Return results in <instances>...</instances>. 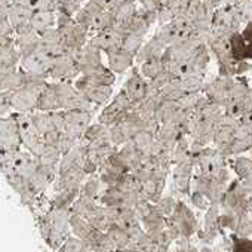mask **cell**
Returning <instances> with one entry per match:
<instances>
[{
	"instance_id": "obj_1",
	"label": "cell",
	"mask_w": 252,
	"mask_h": 252,
	"mask_svg": "<svg viewBox=\"0 0 252 252\" xmlns=\"http://www.w3.org/2000/svg\"><path fill=\"white\" fill-rule=\"evenodd\" d=\"M48 79L33 77L18 89L11 91L12 108L15 113H33L37 110V102L42 91L48 85Z\"/></svg>"
},
{
	"instance_id": "obj_2",
	"label": "cell",
	"mask_w": 252,
	"mask_h": 252,
	"mask_svg": "<svg viewBox=\"0 0 252 252\" xmlns=\"http://www.w3.org/2000/svg\"><path fill=\"white\" fill-rule=\"evenodd\" d=\"M15 114H17V120H18V129H20L23 147L26 150L32 152L34 156H37L43 150L46 143L43 141V137L40 135V132L36 128L32 113H15Z\"/></svg>"
},
{
	"instance_id": "obj_3",
	"label": "cell",
	"mask_w": 252,
	"mask_h": 252,
	"mask_svg": "<svg viewBox=\"0 0 252 252\" xmlns=\"http://www.w3.org/2000/svg\"><path fill=\"white\" fill-rule=\"evenodd\" d=\"M132 107H134V104L131 102L128 95L125 94V91L120 88V91L113 95L110 102H107L104 105V108L101 110V113L98 114V122H101L107 126L117 125L125 119V116L129 113V110Z\"/></svg>"
},
{
	"instance_id": "obj_4",
	"label": "cell",
	"mask_w": 252,
	"mask_h": 252,
	"mask_svg": "<svg viewBox=\"0 0 252 252\" xmlns=\"http://www.w3.org/2000/svg\"><path fill=\"white\" fill-rule=\"evenodd\" d=\"M23 149L17 114L11 113L0 117V156L14 153Z\"/></svg>"
},
{
	"instance_id": "obj_5",
	"label": "cell",
	"mask_w": 252,
	"mask_h": 252,
	"mask_svg": "<svg viewBox=\"0 0 252 252\" xmlns=\"http://www.w3.org/2000/svg\"><path fill=\"white\" fill-rule=\"evenodd\" d=\"M52 61H54V57H51L42 46H39L37 49H34L33 52L21 57V61H20V67L34 76V77H40V79H48L49 76V70L52 67ZM49 80V79H48Z\"/></svg>"
},
{
	"instance_id": "obj_6",
	"label": "cell",
	"mask_w": 252,
	"mask_h": 252,
	"mask_svg": "<svg viewBox=\"0 0 252 252\" xmlns=\"http://www.w3.org/2000/svg\"><path fill=\"white\" fill-rule=\"evenodd\" d=\"M94 111L86 110H64V134L82 141L86 129L92 123Z\"/></svg>"
},
{
	"instance_id": "obj_7",
	"label": "cell",
	"mask_w": 252,
	"mask_h": 252,
	"mask_svg": "<svg viewBox=\"0 0 252 252\" xmlns=\"http://www.w3.org/2000/svg\"><path fill=\"white\" fill-rule=\"evenodd\" d=\"M79 76L80 67L74 57L70 54H63L54 58L48 79L52 82H74Z\"/></svg>"
},
{
	"instance_id": "obj_8",
	"label": "cell",
	"mask_w": 252,
	"mask_h": 252,
	"mask_svg": "<svg viewBox=\"0 0 252 252\" xmlns=\"http://www.w3.org/2000/svg\"><path fill=\"white\" fill-rule=\"evenodd\" d=\"M122 89L125 91L126 95H128L131 102L134 105H137L149 95V92L152 91V86H150V80H147L141 74L140 68L135 65V67L131 68V74L128 76V79H126V82L123 83Z\"/></svg>"
},
{
	"instance_id": "obj_9",
	"label": "cell",
	"mask_w": 252,
	"mask_h": 252,
	"mask_svg": "<svg viewBox=\"0 0 252 252\" xmlns=\"http://www.w3.org/2000/svg\"><path fill=\"white\" fill-rule=\"evenodd\" d=\"M74 86L98 108L101 105H105L107 102H110V99L114 95V89L113 86H107V85H92V83H86L82 82L80 79H76Z\"/></svg>"
},
{
	"instance_id": "obj_10",
	"label": "cell",
	"mask_w": 252,
	"mask_h": 252,
	"mask_svg": "<svg viewBox=\"0 0 252 252\" xmlns=\"http://www.w3.org/2000/svg\"><path fill=\"white\" fill-rule=\"evenodd\" d=\"M123 37H125V34L119 29L111 27L108 30H104V32L92 34L89 37V43L94 45L95 48H98L101 52H104L107 55V54L114 52V51L122 48Z\"/></svg>"
},
{
	"instance_id": "obj_11",
	"label": "cell",
	"mask_w": 252,
	"mask_h": 252,
	"mask_svg": "<svg viewBox=\"0 0 252 252\" xmlns=\"http://www.w3.org/2000/svg\"><path fill=\"white\" fill-rule=\"evenodd\" d=\"M71 57H74V60L77 61V64L80 67V74L82 73L94 71V70H96V68L104 65V63H102V52L98 48H95L94 45H91L89 42L83 48L76 51Z\"/></svg>"
},
{
	"instance_id": "obj_12",
	"label": "cell",
	"mask_w": 252,
	"mask_h": 252,
	"mask_svg": "<svg viewBox=\"0 0 252 252\" xmlns=\"http://www.w3.org/2000/svg\"><path fill=\"white\" fill-rule=\"evenodd\" d=\"M33 14H34L33 8L23 6V5H18V3H12V6L9 9V21L15 29V34L33 29L32 27Z\"/></svg>"
},
{
	"instance_id": "obj_13",
	"label": "cell",
	"mask_w": 252,
	"mask_h": 252,
	"mask_svg": "<svg viewBox=\"0 0 252 252\" xmlns=\"http://www.w3.org/2000/svg\"><path fill=\"white\" fill-rule=\"evenodd\" d=\"M40 46L54 58L65 54L64 39H63V34L60 33V30L57 27L49 29L40 34Z\"/></svg>"
},
{
	"instance_id": "obj_14",
	"label": "cell",
	"mask_w": 252,
	"mask_h": 252,
	"mask_svg": "<svg viewBox=\"0 0 252 252\" xmlns=\"http://www.w3.org/2000/svg\"><path fill=\"white\" fill-rule=\"evenodd\" d=\"M107 65L116 74H123L135 65V57L120 48L114 52L107 54Z\"/></svg>"
},
{
	"instance_id": "obj_15",
	"label": "cell",
	"mask_w": 252,
	"mask_h": 252,
	"mask_svg": "<svg viewBox=\"0 0 252 252\" xmlns=\"http://www.w3.org/2000/svg\"><path fill=\"white\" fill-rule=\"evenodd\" d=\"M21 54L15 43L0 46V73H12L20 67Z\"/></svg>"
},
{
	"instance_id": "obj_16",
	"label": "cell",
	"mask_w": 252,
	"mask_h": 252,
	"mask_svg": "<svg viewBox=\"0 0 252 252\" xmlns=\"http://www.w3.org/2000/svg\"><path fill=\"white\" fill-rule=\"evenodd\" d=\"M15 46L20 51L21 57H24L40 46V34L34 29L26 30L23 33H17L15 34Z\"/></svg>"
},
{
	"instance_id": "obj_17",
	"label": "cell",
	"mask_w": 252,
	"mask_h": 252,
	"mask_svg": "<svg viewBox=\"0 0 252 252\" xmlns=\"http://www.w3.org/2000/svg\"><path fill=\"white\" fill-rule=\"evenodd\" d=\"M166 46L155 36H152L149 40L144 42V45L141 46V49L138 51V54L135 55V65L150 60V58H158L162 57L165 52Z\"/></svg>"
},
{
	"instance_id": "obj_18",
	"label": "cell",
	"mask_w": 252,
	"mask_h": 252,
	"mask_svg": "<svg viewBox=\"0 0 252 252\" xmlns=\"http://www.w3.org/2000/svg\"><path fill=\"white\" fill-rule=\"evenodd\" d=\"M102 12H104V9H102L98 3H95L94 0H88V2L79 9V12L74 15V20H76L77 24L83 26V27L88 29L89 33H91V27H92L95 18H96L98 15H101Z\"/></svg>"
},
{
	"instance_id": "obj_19",
	"label": "cell",
	"mask_w": 252,
	"mask_h": 252,
	"mask_svg": "<svg viewBox=\"0 0 252 252\" xmlns=\"http://www.w3.org/2000/svg\"><path fill=\"white\" fill-rule=\"evenodd\" d=\"M183 107L180 104V101H174V99H162L156 114H155V119L162 125V123H166V122H171L172 119H175L177 116H180L183 113Z\"/></svg>"
},
{
	"instance_id": "obj_20",
	"label": "cell",
	"mask_w": 252,
	"mask_h": 252,
	"mask_svg": "<svg viewBox=\"0 0 252 252\" xmlns=\"http://www.w3.org/2000/svg\"><path fill=\"white\" fill-rule=\"evenodd\" d=\"M32 27L42 34L43 32L57 27V12L54 11H34L32 17Z\"/></svg>"
},
{
	"instance_id": "obj_21",
	"label": "cell",
	"mask_w": 252,
	"mask_h": 252,
	"mask_svg": "<svg viewBox=\"0 0 252 252\" xmlns=\"http://www.w3.org/2000/svg\"><path fill=\"white\" fill-rule=\"evenodd\" d=\"M32 116H33V122L36 125V128H37V131L40 132L42 137H45L49 132L58 131L57 126H55V122H54L52 111H40V110H36V111L32 113Z\"/></svg>"
},
{
	"instance_id": "obj_22",
	"label": "cell",
	"mask_w": 252,
	"mask_h": 252,
	"mask_svg": "<svg viewBox=\"0 0 252 252\" xmlns=\"http://www.w3.org/2000/svg\"><path fill=\"white\" fill-rule=\"evenodd\" d=\"M138 9V2H126L119 5L111 14L114 17V26H123L128 23L137 12Z\"/></svg>"
},
{
	"instance_id": "obj_23",
	"label": "cell",
	"mask_w": 252,
	"mask_h": 252,
	"mask_svg": "<svg viewBox=\"0 0 252 252\" xmlns=\"http://www.w3.org/2000/svg\"><path fill=\"white\" fill-rule=\"evenodd\" d=\"M39 163L40 165H46V166H57L60 165L61 162V158H63V153L60 152V149L57 146H51V144H46L43 147V150L36 156Z\"/></svg>"
},
{
	"instance_id": "obj_24",
	"label": "cell",
	"mask_w": 252,
	"mask_h": 252,
	"mask_svg": "<svg viewBox=\"0 0 252 252\" xmlns=\"http://www.w3.org/2000/svg\"><path fill=\"white\" fill-rule=\"evenodd\" d=\"M135 147L144 155V156H149L152 155V150H153V146L156 143V135L153 132H149V131H141L138 132L132 140H131Z\"/></svg>"
},
{
	"instance_id": "obj_25",
	"label": "cell",
	"mask_w": 252,
	"mask_h": 252,
	"mask_svg": "<svg viewBox=\"0 0 252 252\" xmlns=\"http://www.w3.org/2000/svg\"><path fill=\"white\" fill-rule=\"evenodd\" d=\"M141 71V74L147 79V80H153L162 70H163V63H162V57L158 58H150L141 64L137 65Z\"/></svg>"
},
{
	"instance_id": "obj_26",
	"label": "cell",
	"mask_w": 252,
	"mask_h": 252,
	"mask_svg": "<svg viewBox=\"0 0 252 252\" xmlns=\"http://www.w3.org/2000/svg\"><path fill=\"white\" fill-rule=\"evenodd\" d=\"M146 42V36L140 34V33H128L125 34L123 40H122V49H125L126 52L132 54L134 57L138 54V51L141 49V46Z\"/></svg>"
},
{
	"instance_id": "obj_27",
	"label": "cell",
	"mask_w": 252,
	"mask_h": 252,
	"mask_svg": "<svg viewBox=\"0 0 252 252\" xmlns=\"http://www.w3.org/2000/svg\"><path fill=\"white\" fill-rule=\"evenodd\" d=\"M160 94H162V98H163V99H174V101H178V99H181L187 92L184 91L180 77H175L174 80H171L166 86H163V88L160 89Z\"/></svg>"
},
{
	"instance_id": "obj_28",
	"label": "cell",
	"mask_w": 252,
	"mask_h": 252,
	"mask_svg": "<svg viewBox=\"0 0 252 252\" xmlns=\"http://www.w3.org/2000/svg\"><path fill=\"white\" fill-rule=\"evenodd\" d=\"M181 85L187 94H202L205 88V77L202 76H187V77H180Z\"/></svg>"
},
{
	"instance_id": "obj_29",
	"label": "cell",
	"mask_w": 252,
	"mask_h": 252,
	"mask_svg": "<svg viewBox=\"0 0 252 252\" xmlns=\"http://www.w3.org/2000/svg\"><path fill=\"white\" fill-rule=\"evenodd\" d=\"M240 34L245 43V60H252V23H246Z\"/></svg>"
},
{
	"instance_id": "obj_30",
	"label": "cell",
	"mask_w": 252,
	"mask_h": 252,
	"mask_svg": "<svg viewBox=\"0 0 252 252\" xmlns=\"http://www.w3.org/2000/svg\"><path fill=\"white\" fill-rule=\"evenodd\" d=\"M14 113L11 91H0V117H5Z\"/></svg>"
},
{
	"instance_id": "obj_31",
	"label": "cell",
	"mask_w": 252,
	"mask_h": 252,
	"mask_svg": "<svg viewBox=\"0 0 252 252\" xmlns=\"http://www.w3.org/2000/svg\"><path fill=\"white\" fill-rule=\"evenodd\" d=\"M175 79V76L169 71V70H166V68H163L153 80H150V85L155 88V89H158V91H160L163 86H166L171 80H174Z\"/></svg>"
},
{
	"instance_id": "obj_32",
	"label": "cell",
	"mask_w": 252,
	"mask_h": 252,
	"mask_svg": "<svg viewBox=\"0 0 252 252\" xmlns=\"http://www.w3.org/2000/svg\"><path fill=\"white\" fill-rule=\"evenodd\" d=\"M200 95L202 94H186L181 99H178L183 110L187 111V113H194V110L197 107V102L200 99Z\"/></svg>"
},
{
	"instance_id": "obj_33",
	"label": "cell",
	"mask_w": 252,
	"mask_h": 252,
	"mask_svg": "<svg viewBox=\"0 0 252 252\" xmlns=\"http://www.w3.org/2000/svg\"><path fill=\"white\" fill-rule=\"evenodd\" d=\"M156 12H158V26H163V24H168V23L175 20L174 11L171 8H168L166 5H163V3L158 8Z\"/></svg>"
},
{
	"instance_id": "obj_34",
	"label": "cell",
	"mask_w": 252,
	"mask_h": 252,
	"mask_svg": "<svg viewBox=\"0 0 252 252\" xmlns=\"http://www.w3.org/2000/svg\"><path fill=\"white\" fill-rule=\"evenodd\" d=\"M110 134H111V141H113V144L116 147H120L125 143H128V138H126V135H125V132L122 129V126L119 123L110 126Z\"/></svg>"
},
{
	"instance_id": "obj_35",
	"label": "cell",
	"mask_w": 252,
	"mask_h": 252,
	"mask_svg": "<svg viewBox=\"0 0 252 252\" xmlns=\"http://www.w3.org/2000/svg\"><path fill=\"white\" fill-rule=\"evenodd\" d=\"M80 141H77V140H74V138H71L70 135H67V134H61V137H60V141H58V144H57V147L60 149V152L63 153V155H65L67 152H70L74 146H77Z\"/></svg>"
},
{
	"instance_id": "obj_36",
	"label": "cell",
	"mask_w": 252,
	"mask_h": 252,
	"mask_svg": "<svg viewBox=\"0 0 252 252\" xmlns=\"http://www.w3.org/2000/svg\"><path fill=\"white\" fill-rule=\"evenodd\" d=\"M34 11H54L57 12V3L55 0H36L33 5Z\"/></svg>"
},
{
	"instance_id": "obj_37",
	"label": "cell",
	"mask_w": 252,
	"mask_h": 252,
	"mask_svg": "<svg viewBox=\"0 0 252 252\" xmlns=\"http://www.w3.org/2000/svg\"><path fill=\"white\" fill-rule=\"evenodd\" d=\"M140 6L149 9V11H158V8L163 3V0H137Z\"/></svg>"
},
{
	"instance_id": "obj_38",
	"label": "cell",
	"mask_w": 252,
	"mask_h": 252,
	"mask_svg": "<svg viewBox=\"0 0 252 252\" xmlns=\"http://www.w3.org/2000/svg\"><path fill=\"white\" fill-rule=\"evenodd\" d=\"M36 0H14V3H18V5H23V6H29V8H33Z\"/></svg>"
},
{
	"instance_id": "obj_39",
	"label": "cell",
	"mask_w": 252,
	"mask_h": 252,
	"mask_svg": "<svg viewBox=\"0 0 252 252\" xmlns=\"http://www.w3.org/2000/svg\"><path fill=\"white\" fill-rule=\"evenodd\" d=\"M65 2H68V0H55V3H57V9H58V6L64 5Z\"/></svg>"
},
{
	"instance_id": "obj_40",
	"label": "cell",
	"mask_w": 252,
	"mask_h": 252,
	"mask_svg": "<svg viewBox=\"0 0 252 252\" xmlns=\"http://www.w3.org/2000/svg\"><path fill=\"white\" fill-rule=\"evenodd\" d=\"M77 2H79L80 5H85V3L88 2V0H77Z\"/></svg>"
}]
</instances>
